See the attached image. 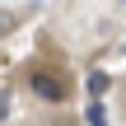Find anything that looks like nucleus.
I'll return each mask as SVG.
<instances>
[{
	"instance_id": "nucleus-1",
	"label": "nucleus",
	"mask_w": 126,
	"mask_h": 126,
	"mask_svg": "<svg viewBox=\"0 0 126 126\" xmlns=\"http://www.w3.org/2000/svg\"><path fill=\"white\" fill-rule=\"evenodd\" d=\"M28 89H33V98H42V103H65V98H70V79H65L61 70H47V65L28 70Z\"/></svg>"
},
{
	"instance_id": "nucleus-2",
	"label": "nucleus",
	"mask_w": 126,
	"mask_h": 126,
	"mask_svg": "<svg viewBox=\"0 0 126 126\" xmlns=\"http://www.w3.org/2000/svg\"><path fill=\"white\" fill-rule=\"evenodd\" d=\"M84 122H89V126H108V108H103V98H94V103H89Z\"/></svg>"
},
{
	"instance_id": "nucleus-3",
	"label": "nucleus",
	"mask_w": 126,
	"mask_h": 126,
	"mask_svg": "<svg viewBox=\"0 0 126 126\" xmlns=\"http://www.w3.org/2000/svg\"><path fill=\"white\" fill-rule=\"evenodd\" d=\"M103 94H108V75L94 70V75H89V98H103Z\"/></svg>"
},
{
	"instance_id": "nucleus-4",
	"label": "nucleus",
	"mask_w": 126,
	"mask_h": 126,
	"mask_svg": "<svg viewBox=\"0 0 126 126\" xmlns=\"http://www.w3.org/2000/svg\"><path fill=\"white\" fill-rule=\"evenodd\" d=\"M14 23H19V14H0V33H9Z\"/></svg>"
},
{
	"instance_id": "nucleus-5",
	"label": "nucleus",
	"mask_w": 126,
	"mask_h": 126,
	"mask_svg": "<svg viewBox=\"0 0 126 126\" xmlns=\"http://www.w3.org/2000/svg\"><path fill=\"white\" fill-rule=\"evenodd\" d=\"M9 117V94H0V122Z\"/></svg>"
},
{
	"instance_id": "nucleus-6",
	"label": "nucleus",
	"mask_w": 126,
	"mask_h": 126,
	"mask_svg": "<svg viewBox=\"0 0 126 126\" xmlns=\"http://www.w3.org/2000/svg\"><path fill=\"white\" fill-rule=\"evenodd\" d=\"M122 5H126V0H122Z\"/></svg>"
}]
</instances>
